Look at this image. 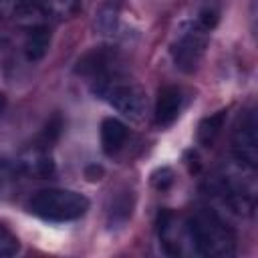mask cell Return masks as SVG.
<instances>
[{"mask_svg": "<svg viewBox=\"0 0 258 258\" xmlns=\"http://www.w3.org/2000/svg\"><path fill=\"white\" fill-rule=\"evenodd\" d=\"M208 32H210V28H206L204 24H200L196 20L177 36V42L173 46V58L181 71L196 69V64L200 62V58L204 54Z\"/></svg>", "mask_w": 258, "mask_h": 258, "instance_id": "277c9868", "label": "cell"}, {"mask_svg": "<svg viewBox=\"0 0 258 258\" xmlns=\"http://www.w3.org/2000/svg\"><path fill=\"white\" fill-rule=\"evenodd\" d=\"M185 218L198 256L230 258L236 254V234L216 210L196 208Z\"/></svg>", "mask_w": 258, "mask_h": 258, "instance_id": "6da1fadb", "label": "cell"}, {"mask_svg": "<svg viewBox=\"0 0 258 258\" xmlns=\"http://www.w3.org/2000/svg\"><path fill=\"white\" fill-rule=\"evenodd\" d=\"M159 240L167 254L171 256H191L196 254L191 232L185 216H177L173 212H163L159 216Z\"/></svg>", "mask_w": 258, "mask_h": 258, "instance_id": "3957f363", "label": "cell"}, {"mask_svg": "<svg viewBox=\"0 0 258 258\" xmlns=\"http://www.w3.org/2000/svg\"><path fill=\"white\" fill-rule=\"evenodd\" d=\"M220 127H222V113L216 115V117L206 119V123L200 127V139H202L206 145H210V143L214 141V137L220 133Z\"/></svg>", "mask_w": 258, "mask_h": 258, "instance_id": "7c38bea8", "label": "cell"}, {"mask_svg": "<svg viewBox=\"0 0 258 258\" xmlns=\"http://www.w3.org/2000/svg\"><path fill=\"white\" fill-rule=\"evenodd\" d=\"M48 48V32L42 26H34V28H28V36H26V42H24V52L28 56V60H38Z\"/></svg>", "mask_w": 258, "mask_h": 258, "instance_id": "30bf717a", "label": "cell"}, {"mask_svg": "<svg viewBox=\"0 0 258 258\" xmlns=\"http://www.w3.org/2000/svg\"><path fill=\"white\" fill-rule=\"evenodd\" d=\"M232 151L238 163L256 169L258 165V135H256V115L254 111L242 113L232 133Z\"/></svg>", "mask_w": 258, "mask_h": 258, "instance_id": "5b68a950", "label": "cell"}, {"mask_svg": "<svg viewBox=\"0 0 258 258\" xmlns=\"http://www.w3.org/2000/svg\"><path fill=\"white\" fill-rule=\"evenodd\" d=\"M0 18L26 28L42 26L46 22L32 0H0Z\"/></svg>", "mask_w": 258, "mask_h": 258, "instance_id": "8992f818", "label": "cell"}, {"mask_svg": "<svg viewBox=\"0 0 258 258\" xmlns=\"http://www.w3.org/2000/svg\"><path fill=\"white\" fill-rule=\"evenodd\" d=\"M20 244H18V238L4 226L0 224V258L4 256H14L18 252Z\"/></svg>", "mask_w": 258, "mask_h": 258, "instance_id": "8fae6325", "label": "cell"}, {"mask_svg": "<svg viewBox=\"0 0 258 258\" xmlns=\"http://www.w3.org/2000/svg\"><path fill=\"white\" fill-rule=\"evenodd\" d=\"M127 137H129V131H127L125 123H121L115 117L103 119V123H101V145H103V151L107 155L117 153L125 145Z\"/></svg>", "mask_w": 258, "mask_h": 258, "instance_id": "ba28073f", "label": "cell"}, {"mask_svg": "<svg viewBox=\"0 0 258 258\" xmlns=\"http://www.w3.org/2000/svg\"><path fill=\"white\" fill-rule=\"evenodd\" d=\"M10 175H12V165L6 159H0V187L10 179Z\"/></svg>", "mask_w": 258, "mask_h": 258, "instance_id": "4fadbf2b", "label": "cell"}, {"mask_svg": "<svg viewBox=\"0 0 258 258\" xmlns=\"http://www.w3.org/2000/svg\"><path fill=\"white\" fill-rule=\"evenodd\" d=\"M28 210L46 222H73L87 214L89 200L75 189L46 187L30 198Z\"/></svg>", "mask_w": 258, "mask_h": 258, "instance_id": "7a4b0ae2", "label": "cell"}, {"mask_svg": "<svg viewBox=\"0 0 258 258\" xmlns=\"http://www.w3.org/2000/svg\"><path fill=\"white\" fill-rule=\"evenodd\" d=\"M181 103H183V97L177 87H163L155 103V123L159 127L171 125L181 111Z\"/></svg>", "mask_w": 258, "mask_h": 258, "instance_id": "52a82bcc", "label": "cell"}, {"mask_svg": "<svg viewBox=\"0 0 258 258\" xmlns=\"http://www.w3.org/2000/svg\"><path fill=\"white\" fill-rule=\"evenodd\" d=\"M4 107H6V97L0 93V115H2V111H4Z\"/></svg>", "mask_w": 258, "mask_h": 258, "instance_id": "5bb4252c", "label": "cell"}, {"mask_svg": "<svg viewBox=\"0 0 258 258\" xmlns=\"http://www.w3.org/2000/svg\"><path fill=\"white\" fill-rule=\"evenodd\" d=\"M44 20H69L81 10V0H32Z\"/></svg>", "mask_w": 258, "mask_h": 258, "instance_id": "9c48e42d", "label": "cell"}]
</instances>
